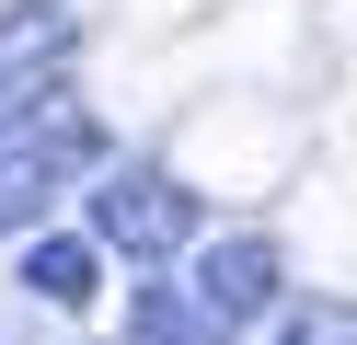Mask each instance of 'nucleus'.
Segmentation results:
<instances>
[{
	"mask_svg": "<svg viewBox=\"0 0 357 345\" xmlns=\"http://www.w3.org/2000/svg\"><path fill=\"white\" fill-rule=\"evenodd\" d=\"M93 276H104L93 242H70V230H24V288L47 299V311H93Z\"/></svg>",
	"mask_w": 357,
	"mask_h": 345,
	"instance_id": "4",
	"label": "nucleus"
},
{
	"mask_svg": "<svg viewBox=\"0 0 357 345\" xmlns=\"http://www.w3.org/2000/svg\"><path fill=\"white\" fill-rule=\"evenodd\" d=\"M127 345H231V322H208L185 288H139L127 299Z\"/></svg>",
	"mask_w": 357,
	"mask_h": 345,
	"instance_id": "5",
	"label": "nucleus"
},
{
	"mask_svg": "<svg viewBox=\"0 0 357 345\" xmlns=\"http://www.w3.org/2000/svg\"><path fill=\"white\" fill-rule=\"evenodd\" d=\"M70 161H93V127H81V115H47V127L24 115V127L0 138V242H24V230L58 207Z\"/></svg>",
	"mask_w": 357,
	"mask_h": 345,
	"instance_id": "2",
	"label": "nucleus"
},
{
	"mask_svg": "<svg viewBox=\"0 0 357 345\" xmlns=\"http://www.w3.org/2000/svg\"><path fill=\"white\" fill-rule=\"evenodd\" d=\"M93 242H116L127 265H162L196 242V196L173 173H104L93 184Z\"/></svg>",
	"mask_w": 357,
	"mask_h": 345,
	"instance_id": "1",
	"label": "nucleus"
},
{
	"mask_svg": "<svg viewBox=\"0 0 357 345\" xmlns=\"http://www.w3.org/2000/svg\"><path fill=\"white\" fill-rule=\"evenodd\" d=\"M277 345H357L346 299H300V311H277Z\"/></svg>",
	"mask_w": 357,
	"mask_h": 345,
	"instance_id": "6",
	"label": "nucleus"
},
{
	"mask_svg": "<svg viewBox=\"0 0 357 345\" xmlns=\"http://www.w3.org/2000/svg\"><path fill=\"white\" fill-rule=\"evenodd\" d=\"M185 299H196L208 322H254V311H277V242H254V230L208 242V253H196V276H185Z\"/></svg>",
	"mask_w": 357,
	"mask_h": 345,
	"instance_id": "3",
	"label": "nucleus"
}]
</instances>
